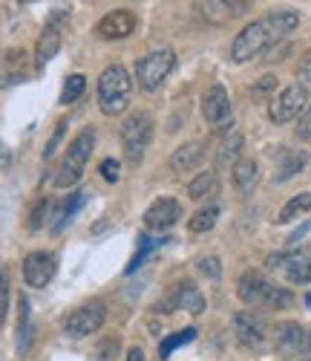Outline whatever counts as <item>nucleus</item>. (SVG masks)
Instances as JSON below:
<instances>
[{
	"label": "nucleus",
	"mask_w": 311,
	"mask_h": 361,
	"mask_svg": "<svg viewBox=\"0 0 311 361\" xmlns=\"http://www.w3.org/2000/svg\"><path fill=\"white\" fill-rule=\"evenodd\" d=\"M176 67V52L173 49H156L144 58H139L136 64V78H139V87L153 93L156 87H162V81L170 75V70Z\"/></svg>",
	"instance_id": "nucleus-6"
},
{
	"label": "nucleus",
	"mask_w": 311,
	"mask_h": 361,
	"mask_svg": "<svg viewBox=\"0 0 311 361\" xmlns=\"http://www.w3.org/2000/svg\"><path fill=\"white\" fill-rule=\"evenodd\" d=\"M196 9H199V15L208 23L222 26V23L245 15L248 12V4H242V0H205V4H196Z\"/></svg>",
	"instance_id": "nucleus-14"
},
{
	"label": "nucleus",
	"mask_w": 311,
	"mask_h": 361,
	"mask_svg": "<svg viewBox=\"0 0 311 361\" xmlns=\"http://www.w3.org/2000/svg\"><path fill=\"white\" fill-rule=\"evenodd\" d=\"M173 310H188L191 315H202L205 312V298H202V292L193 283L182 281L159 304V312H173Z\"/></svg>",
	"instance_id": "nucleus-11"
},
{
	"label": "nucleus",
	"mask_w": 311,
	"mask_h": 361,
	"mask_svg": "<svg viewBox=\"0 0 311 361\" xmlns=\"http://www.w3.org/2000/svg\"><path fill=\"white\" fill-rule=\"evenodd\" d=\"M231 179H234V185L248 194L257 183H260V165L254 159H236L234 162V171H231Z\"/></svg>",
	"instance_id": "nucleus-21"
},
{
	"label": "nucleus",
	"mask_w": 311,
	"mask_h": 361,
	"mask_svg": "<svg viewBox=\"0 0 311 361\" xmlns=\"http://www.w3.org/2000/svg\"><path fill=\"white\" fill-rule=\"evenodd\" d=\"M130 93H133V81H130V73L121 64H113L101 73V78H99V107L107 116H118V113L127 110Z\"/></svg>",
	"instance_id": "nucleus-3"
},
{
	"label": "nucleus",
	"mask_w": 311,
	"mask_h": 361,
	"mask_svg": "<svg viewBox=\"0 0 311 361\" xmlns=\"http://www.w3.org/2000/svg\"><path fill=\"white\" fill-rule=\"evenodd\" d=\"M196 266H199V272H202V275H208V278H216V275L222 272V263L216 260V257H205V260H199Z\"/></svg>",
	"instance_id": "nucleus-33"
},
{
	"label": "nucleus",
	"mask_w": 311,
	"mask_h": 361,
	"mask_svg": "<svg viewBox=\"0 0 311 361\" xmlns=\"http://www.w3.org/2000/svg\"><path fill=\"white\" fill-rule=\"evenodd\" d=\"M107 318V310L101 300H89V304L72 310L67 318H64V333L72 336V338H84V336H92L99 333L101 324Z\"/></svg>",
	"instance_id": "nucleus-7"
},
{
	"label": "nucleus",
	"mask_w": 311,
	"mask_h": 361,
	"mask_svg": "<svg viewBox=\"0 0 311 361\" xmlns=\"http://www.w3.org/2000/svg\"><path fill=\"white\" fill-rule=\"evenodd\" d=\"M127 361H144V353H141L139 347H133V350L127 353Z\"/></svg>",
	"instance_id": "nucleus-40"
},
{
	"label": "nucleus",
	"mask_w": 311,
	"mask_h": 361,
	"mask_svg": "<svg viewBox=\"0 0 311 361\" xmlns=\"http://www.w3.org/2000/svg\"><path fill=\"white\" fill-rule=\"evenodd\" d=\"M216 217H220V208L216 205H208V208H199V212L191 217V234H205L216 226Z\"/></svg>",
	"instance_id": "nucleus-25"
},
{
	"label": "nucleus",
	"mask_w": 311,
	"mask_h": 361,
	"mask_svg": "<svg viewBox=\"0 0 311 361\" xmlns=\"http://www.w3.org/2000/svg\"><path fill=\"white\" fill-rule=\"evenodd\" d=\"M84 90H87V78L84 75H70L67 81H64V90H61V102L64 104H72V102H78L81 96H84Z\"/></svg>",
	"instance_id": "nucleus-28"
},
{
	"label": "nucleus",
	"mask_w": 311,
	"mask_h": 361,
	"mask_svg": "<svg viewBox=\"0 0 311 361\" xmlns=\"http://www.w3.org/2000/svg\"><path fill=\"white\" fill-rule=\"evenodd\" d=\"M29 75V58L23 49H12L0 55V84H15Z\"/></svg>",
	"instance_id": "nucleus-20"
},
{
	"label": "nucleus",
	"mask_w": 311,
	"mask_h": 361,
	"mask_svg": "<svg viewBox=\"0 0 311 361\" xmlns=\"http://www.w3.org/2000/svg\"><path fill=\"white\" fill-rule=\"evenodd\" d=\"M305 300H308V307H311V292H308V298H305Z\"/></svg>",
	"instance_id": "nucleus-42"
},
{
	"label": "nucleus",
	"mask_w": 311,
	"mask_h": 361,
	"mask_svg": "<svg viewBox=\"0 0 311 361\" xmlns=\"http://www.w3.org/2000/svg\"><path fill=\"white\" fill-rule=\"evenodd\" d=\"M308 162V154L305 150H279V165H277V183H283V179L300 173Z\"/></svg>",
	"instance_id": "nucleus-22"
},
{
	"label": "nucleus",
	"mask_w": 311,
	"mask_h": 361,
	"mask_svg": "<svg viewBox=\"0 0 311 361\" xmlns=\"http://www.w3.org/2000/svg\"><path fill=\"white\" fill-rule=\"evenodd\" d=\"M305 212H311V194H308V191H303V194H297L294 200H288V202L283 205V212L277 214V223H291V220H297V217L305 214Z\"/></svg>",
	"instance_id": "nucleus-24"
},
{
	"label": "nucleus",
	"mask_w": 311,
	"mask_h": 361,
	"mask_svg": "<svg viewBox=\"0 0 311 361\" xmlns=\"http://www.w3.org/2000/svg\"><path fill=\"white\" fill-rule=\"evenodd\" d=\"M202 116L213 125V130H228L234 125L228 90L222 84H210L205 90V96H202Z\"/></svg>",
	"instance_id": "nucleus-9"
},
{
	"label": "nucleus",
	"mask_w": 311,
	"mask_h": 361,
	"mask_svg": "<svg viewBox=\"0 0 311 361\" xmlns=\"http://www.w3.org/2000/svg\"><path fill=\"white\" fill-rule=\"evenodd\" d=\"M6 312H9V278L0 272V324L6 321Z\"/></svg>",
	"instance_id": "nucleus-32"
},
{
	"label": "nucleus",
	"mask_w": 311,
	"mask_h": 361,
	"mask_svg": "<svg viewBox=\"0 0 311 361\" xmlns=\"http://www.w3.org/2000/svg\"><path fill=\"white\" fill-rule=\"evenodd\" d=\"M305 281H311V257H308V269H305Z\"/></svg>",
	"instance_id": "nucleus-41"
},
{
	"label": "nucleus",
	"mask_w": 311,
	"mask_h": 361,
	"mask_svg": "<svg viewBox=\"0 0 311 361\" xmlns=\"http://www.w3.org/2000/svg\"><path fill=\"white\" fill-rule=\"evenodd\" d=\"M46 212H49V202L41 200V202L35 205V212H32V220H29V228H41L44 220H46Z\"/></svg>",
	"instance_id": "nucleus-35"
},
{
	"label": "nucleus",
	"mask_w": 311,
	"mask_h": 361,
	"mask_svg": "<svg viewBox=\"0 0 311 361\" xmlns=\"http://www.w3.org/2000/svg\"><path fill=\"white\" fill-rule=\"evenodd\" d=\"M162 246V240H150V237H139V252H136V257L127 263V275L130 272H136V269L144 263V257L153 252V249H159Z\"/></svg>",
	"instance_id": "nucleus-31"
},
{
	"label": "nucleus",
	"mask_w": 311,
	"mask_h": 361,
	"mask_svg": "<svg viewBox=\"0 0 311 361\" xmlns=\"http://www.w3.org/2000/svg\"><path fill=\"white\" fill-rule=\"evenodd\" d=\"M18 307H20V318H18V353L26 355L29 344H32V324H29V300H26V295L18 298Z\"/></svg>",
	"instance_id": "nucleus-23"
},
{
	"label": "nucleus",
	"mask_w": 311,
	"mask_h": 361,
	"mask_svg": "<svg viewBox=\"0 0 311 361\" xmlns=\"http://www.w3.org/2000/svg\"><path fill=\"white\" fill-rule=\"evenodd\" d=\"M305 104H308V90H305V84H291V87H286L283 93H279V96L271 102L268 113H271V118H274L277 125H286V122H291V118H297V116L305 110Z\"/></svg>",
	"instance_id": "nucleus-10"
},
{
	"label": "nucleus",
	"mask_w": 311,
	"mask_h": 361,
	"mask_svg": "<svg viewBox=\"0 0 311 361\" xmlns=\"http://www.w3.org/2000/svg\"><path fill=\"white\" fill-rule=\"evenodd\" d=\"M234 333H236L239 344L248 350H260L268 338V329H265L262 318H257L254 312H239L234 318Z\"/></svg>",
	"instance_id": "nucleus-13"
},
{
	"label": "nucleus",
	"mask_w": 311,
	"mask_h": 361,
	"mask_svg": "<svg viewBox=\"0 0 311 361\" xmlns=\"http://www.w3.org/2000/svg\"><path fill=\"white\" fill-rule=\"evenodd\" d=\"M208 157V150H205V142H188V145H182L176 147V154L170 157V168L176 173H184V171H196Z\"/></svg>",
	"instance_id": "nucleus-19"
},
{
	"label": "nucleus",
	"mask_w": 311,
	"mask_h": 361,
	"mask_svg": "<svg viewBox=\"0 0 311 361\" xmlns=\"http://www.w3.org/2000/svg\"><path fill=\"white\" fill-rule=\"evenodd\" d=\"M133 29H136V18H133V12H127V9H115V12H110V15H104V18L99 20L96 32H99V38H104V41H118V38L133 35Z\"/></svg>",
	"instance_id": "nucleus-15"
},
{
	"label": "nucleus",
	"mask_w": 311,
	"mask_h": 361,
	"mask_svg": "<svg viewBox=\"0 0 311 361\" xmlns=\"http://www.w3.org/2000/svg\"><path fill=\"white\" fill-rule=\"evenodd\" d=\"M268 269H271V272L286 275L291 283H305L308 255H305L303 249H300V252H291V255H271V257H268Z\"/></svg>",
	"instance_id": "nucleus-18"
},
{
	"label": "nucleus",
	"mask_w": 311,
	"mask_h": 361,
	"mask_svg": "<svg viewBox=\"0 0 311 361\" xmlns=\"http://www.w3.org/2000/svg\"><path fill=\"white\" fill-rule=\"evenodd\" d=\"M67 133V122H61L58 128H55V133L49 136V142H46V147H44V157L49 159L52 154H55V150H58V142H61V136H64Z\"/></svg>",
	"instance_id": "nucleus-34"
},
{
	"label": "nucleus",
	"mask_w": 311,
	"mask_h": 361,
	"mask_svg": "<svg viewBox=\"0 0 311 361\" xmlns=\"http://www.w3.org/2000/svg\"><path fill=\"white\" fill-rule=\"evenodd\" d=\"M300 361H311V358H300Z\"/></svg>",
	"instance_id": "nucleus-43"
},
{
	"label": "nucleus",
	"mask_w": 311,
	"mask_h": 361,
	"mask_svg": "<svg viewBox=\"0 0 311 361\" xmlns=\"http://www.w3.org/2000/svg\"><path fill=\"white\" fill-rule=\"evenodd\" d=\"M9 162H12V154H9V147L0 142V168H9Z\"/></svg>",
	"instance_id": "nucleus-39"
},
{
	"label": "nucleus",
	"mask_w": 311,
	"mask_h": 361,
	"mask_svg": "<svg viewBox=\"0 0 311 361\" xmlns=\"http://www.w3.org/2000/svg\"><path fill=\"white\" fill-rule=\"evenodd\" d=\"M193 338H196V329H193V326L182 329V333H176V336H167V338L162 341V347H159V355H162V358H170L173 350H179L182 344H188V341H193Z\"/></svg>",
	"instance_id": "nucleus-29"
},
{
	"label": "nucleus",
	"mask_w": 311,
	"mask_h": 361,
	"mask_svg": "<svg viewBox=\"0 0 311 361\" xmlns=\"http://www.w3.org/2000/svg\"><path fill=\"white\" fill-rule=\"evenodd\" d=\"M297 136L300 139H305V142H311V104H308V110L300 116V125H297Z\"/></svg>",
	"instance_id": "nucleus-36"
},
{
	"label": "nucleus",
	"mask_w": 311,
	"mask_h": 361,
	"mask_svg": "<svg viewBox=\"0 0 311 361\" xmlns=\"http://www.w3.org/2000/svg\"><path fill=\"white\" fill-rule=\"evenodd\" d=\"M179 217H182V205L176 202V200H167V197H162V200H156L147 212H144V223L153 228V231H167V228H173L176 223H179Z\"/></svg>",
	"instance_id": "nucleus-16"
},
{
	"label": "nucleus",
	"mask_w": 311,
	"mask_h": 361,
	"mask_svg": "<svg viewBox=\"0 0 311 361\" xmlns=\"http://www.w3.org/2000/svg\"><path fill=\"white\" fill-rule=\"evenodd\" d=\"M99 171H101V176L107 179V183H115V179H118V162L115 159H104Z\"/></svg>",
	"instance_id": "nucleus-37"
},
{
	"label": "nucleus",
	"mask_w": 311,
	"mask_h": 361,
	"mask_svg": "<svg viewBox=\"0 0 311 361\" xmlns=\"http://www.w3.org/2000/svg\"><path fill=\"white\" fill-rule=\"evenodd\" d=\"M92 147H96V133H92V130H84V133L75 136V142L70 145L64 162H61V168L55 173V185L58 188H70V185H75L78 179L84 176L87 159L92 157Z\"/></svg>",
	"instance_id": "nucleus-4"
},
{
	"label": "nucleus",
	"mask_w": 311,
	"mask_h": 361,
	"mask_svg": "<svg viewBox=\"0 0 311 361\" xmlns=\"http://www.w3.org/2000/svg\"><path fill=\"white\" fill-rule=\"evenodd\" d=\"M64 18H67V12H55V15L49 18V23L44 26V32H41V38H38V49H35V61H38V67L49 64L52 58L58 55V49H61V38H64Z\"/></svg>",
	"instance_id": "nucleus-12"
},
{
	"label": "nucleus",
	"mask_w": 311,
	"mask_h": 361,
	"mask_svg": "<svg viewBox=\"0 0 311 361\" xmlns=\"http://www.w3.org/2000/svg\"><path fill=\"white\" fill-rule=\"evenodd\" d=\"M300 23L297 12H274V15H265L254 23H248L242 32L234 38V47H231V55L236 64H245L251 58L262 55L265 49L277 47L288 32H294V26Z\"/></svg>",
	"instance_id": "nucleus-1"
},
{
	"label": "nucleus",
	"mask_w": 311,
	"mask_h": 361,
	"mask_svg": "<svg viewBox=\"0 0 311 361\" xmlns=\"http://www.w3.org/2000/svg\"><path fill=\"white\" fill-rule=\"evenodd\" d=\"M242 145H245V139H242L239 133H231V136L222 142V147H220V165H231V162L242 159V157H239V154H242Z\"/></svg>",
	"instance_id": "nucleus-26"
},
{
	"label": "nucleus",
	"mask_w": 311,
	"mask_h": 361,
	"mask_svg": "<svg viewBox=\"0 0 311 361\" xmlns=\"http://www.w3.org/2000/svg\"><path fill=\"white\" fill-rule=\"evenodd\" d=\"M274 347L283 355H300L305 358L311 353V329L294 321H286L274 329Z\"/></svg>",
	"instance_id": "nucleus-8"
},
{
	"label": "nucleus",
	"mask_w": 311,
	"mask_h": 361,
	"mask_svg": "<svg viewBox=\"0 0 311 361\" xmlns=\"http://www.w3.org/2000/svg\"><path fill=\"white\" fill-rule=\"evenodd\" d=\"M297 78L311 81V49L303 55V61H300V67H297Z\"/></svg>",
	"instance_id": "nucleus-38"
},
{
	"label": "nucleus",
	"mask_w": 311,
	"mask_h": 361,
	"mask_svg": "<svg viewBox=\"0 0 311 361\" xmlns=\"http://www.w3.org/2000/svg\"><path fill=\"white\" fill-rule=\"evenodd\" d=\"M236 292L245 304L251 307H265V310H288L294 304V295L283 286L271 283L268 278H262L260 272H245L236 283Z\"/></svg>",
	"instance_id": "nucleus-2"
},
{
	"label": "nucleus",
	"mask_w": 311,
	"mask_h": 361,
	"mask_svg": "<svg viewBox=\"0 0 311 361\" xmlns=\"http://www.w3.org/2000/svg\"><path fill=\"white\" fill-rule=\"evenodd\" d=\"M81 202H84V194H72V197L64 202V208H61V212L55 214V223H52V228H55V231H61V228H64V226L72 220V214H75L78 208H81Z\"/></svg>",
	"instance_id": "nucleus-30"
},
{
	"label": "nucleus",
	"mask_w": 311,
	"mask_h": 361,
	"mask_svg": "<svg viewBox=\"0 0 311 361\" xmlns=\"http://www.w3.org/2000/svg\"><path fill=\"white\" fill-rule=\"evenodd\" d=\"M153 139V116L147 110L130 113V118L121 125V145H124V157L130 165H139L144 150Z\"/></svg>",
	"instance_id": "nucleus-5"
},
{
	"label": "nucleus",
	"mask_w": 311,
	"mask_h": 361,
	"mask_svg": "<svg viewBox=\"0 0 311 361\" xmlns=\"http://www.w3.org/2000/svg\"><path fill=\"white\" fill-rule=\"evenodd\" d=\"M52 275H55V257L49 252H32L23 260V278L29 286L41 289L52 281Z\"/></svg>",
	"instance_id": "nucleus-17"
},
{
	"label": "nucleus",
	"mask_w": 311,
	"mask_h": 361,
	"mask_svg": "<svg viewBox=\"0 0 311 361\" xmlns=\"http://www.w3.org/2000/svg\"><path fill=\"white\" fill-rule=\"evenodd\" d=\"M213 188H216V173L213 171H202L193 183L188 185V194L193 197V200H202V197H208V194H213Z\"/></svg>",
	"instance_id": "nucleus-27"
}]
</instances>
